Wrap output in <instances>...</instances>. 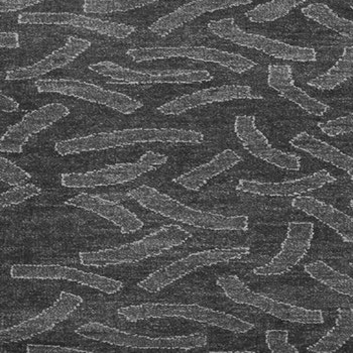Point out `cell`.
Here are the masks:
<instances>
[{
    "label": "cell",
    "mask_w": 353,
    "mask_h": 353,
    "mask_svg": "<svg viewBox=\"0 0 353 353\" xmlns=\"http://www.w3.org/2000/svg\"><path fill=\"white\" fill-rule=\"evenodd\" d=\"M318 128L328 137L350 134L353 132V112L326 123H319Z\"/></svg>",
    "instance_id": "37"
},
{
    "label": "cell",
    "mask_w": 353,
    "mask_h": 353,
    "mask_svg": "<svg viewBox=\"0 0 353 353\" xmlns=\"http://www.w3.org/2000/svg\"><path fill=\"white\" fill-rule=\"evenodd\" d=\"M353 77V47H345L339 60L326 73L308 81L309 86L319 90H333Z\"/></svg>",
    "instance_id": "29"
},
{
    "label": "cell",
    "mask_w": 353,
    "mask_h": 353,
    "mask_svg": "<svg viewBox=\"0 0 353 353\" xmlns=\"http://www.w3.org/2000/svg\"><path fill=\"white\" fill-rule=\"evenodd\" d=\"M208 28L212 34L223 40L241 47L258 50L276 59L302 63L315 62L317 60V53L312 48L298 47L261 34L246 32L236 25L234 19L210 21Z\"/></svg>",
    "instance_id": "7"
},
{
    "label": "cell",
    "mask_w": 353,
    "mask_h": 353,
    "mask_svg": "<svg viewBox=\"0 0 353 353\" xmlns=\"http://www.w3.org/2000/svg\"><path fill=\"white\" fill-rule=\"evenodd\" d=\"M128 195L141 207L156 214L194 228L211 230H246L248 228V217L245 215L225 216L197 210L147 185L132 189Z\"/></svg>",
    "instance_id": "2"
},
{
    "label": "cell",
    "mask_w": 353,
    "mask_h": 353,
    "mask_svg": "<svg viewBox=\"0 0 353 353\" xmlns=\"http://www.w3.org/2000/svg\"><path fill=\"white\" fill-rule=\"evenodd\" d=\"M91 47V43L76 37H69L66 43L60 49L56 50L40 62L32 66L10 70L6 73V79L8 81L34 79L46 75L54 70L63 68L78 58L80 54Z\"/></svg>",
    "instance_id": "22"
},
{
    "label": "cell",
    "mask_w": 353,
    "mask_h": 353,
    "mask_svg": "<svg viewBox=\"0 0 353 353\" xmlns=\"http://www.w3.org/2000/svg\"><path fill=\"white\" fill-rule=\"evenodd\" d=\"M156 167L139 162L117 163L97 171L87 173H69L61 176V184L66 188H95L100 186L132 182Z\"/></svg>",
    "instance_id": "18"
},
{
    "label": "cell",
    "mask_w": 353,
    "mask_h": 353,
    "mask_svg": "<svg viewBox=\"0 0 353 353\" xmlns=\"http://www.w3.org/2000/svg\"><path fill=\"white\" fill-rule=\"evenodd\" d=\"M160 0H86L83 10L86 14H112L124 12L149 6Z\"/></svg>",
    "instance_id": "33"
},
{
    "label": "cell",
    "mask_w": 353,
    "mask_h": 353,
    "mask_svg": "<svg viewBox=\"0 0 353 353\" xmlns=\"http://www.w3.org/2000/svg\"><path fill=\"white\" fill-rule=\"evenodd\" d=\"M23 25H69L92 30L115 39H125L136 32V28L124 23L102 21L70 12H23L17 17Z\"/></svg>",
    "instance_id": "17"
},
{
    "label": "cell",
    "mask_w": 353,
    "mask_h": 353,
    "mask_svg": "<svg viewBox=\"0 0 353 353\" xmlns=\"http://www.w3.org/2000/svg\"><path fill=\"white\" fill-rule=\"evenodd\" d=\"M37 89L40 93H58L101 104L123 114H132L143 108L141 101L117 91L106 90L103 87L90 83L71 79L38 80Z\"/></svg>",
    "instance_id": "10"
},
{
    "label": "cell",
    "mask_w": 353,
    "mask_h": 353,
    "mask_svg": "<svg viewBox=\"0 0 353 353\" xmlns=\"http://www.w3.org/2000/svg\"><path fill=\"white\" fill-rule=\"evenodd\" d=\"M28 353H86L88 350H80L76 347H67V346L45 345V344H28Z\"/></svg>",
    "instance_id": "38"
},
{
    "label": "cell",
    "mask_w": 353,
    "mask_h": 353,
    "mask_svg": "<svg viewBox=\"0 0 353 353\" xmlns=\"http://www.w3.org/2000/svg\"><path fill=\"white\" fill-rule=\"evenodd\" d=\"M76 334L94 341L139 350H194L207 345L203 334L173 337H148L132 334L99 322H90L76 329Z\"/></svg>",
    "instance_id": "6"
},
{
    "label": "cell",
    "mask_w": 353,
    "mask_h": 353,
    "mask_svg": "<svg viewBox=\"0 0 353 353\" xmlns=\"http://www.w3.org/2000/svg\"><path fill=\"white\" fill-rule=\"evenodd\" d=\"M350 265H352V267H353V261H352V263H350Z\"/></svg>",
    "instance_id": "44"
},
{
    "label": "cell",
    "mask_w": 353,
    "mask_h": 353,
    "mask_svg": "<svg viewBox=\"0 0 353 353\" xmlns=\"http://www.w3.org/2000/svg\"><path fill=\"white\" fill-rule=\"evenodd\" d=\"M302 12L305 17L319 25L353 40V21L340 17L326 4L320 2L309 4L306 8H302Z\"/></svg>",
    "instance_id": "31"
},
{
    "label": "cell",
    "mask_w": 353,
    "mask_h": 353,
    "mask_svg": "<svg viewBox=\"0 0 353 353\" xmlns=\"http://www.w3.org/2000/svg\"><path fill=\"white\" fill-rule=\"evenodd\" d=\"M234 132L250 154L265 162L289 171H299L300 157L272 147L265 134L256 128V117L237 115L234 121Z\"/></svg>",
    "instance_id": "15"
},
{
    "label": "cell",
    "mask_w": 353,
    "mask_h": 353,
    "mask_svg": "<svg viewBox=\"0 0 353 353\" xmlns=\"http://www.w3.org/2000/svg\"><path fill=\"white\" fill-rule=\"evenodd\" d=\"M83 299L75 294L62 291L58 299L46 310L10 328L3 329L0 333L2 343L28 340L32 337L48 332L65 321L78 307L81 306Z\"/></svg>",
    "instance_id": "13"
},
{
    "label": "cell",
    "mask_w": 353,
    "mask_h": 353,
    "mask_svg": "<svg viewBox=\"0 0 353 353\" xmlns=\"http://www.w3.org/2000/svg\"><path fill=\"white\" fill-rule=\"evenodd\" d=\"M43 0H0V12H12L36 6Z\"/></svg>",
    "instance_id": "39"
},
{
    "label": "cell",
    "mask_w": 353,
    "mask_h": 353,
    "mask_svg": "<svg viewBox=\"0 0 353 353\" xmlns=\"http://www.w3.org/2000/svg\"><path fill=\"white\" fill-rule=\"evenodd\" d=\"M66 204L84 209L112 222L123 234L136 232L143 228L145 223L132 211L117 202L104 198L102 195L80 193L74 196Z\"/></svg>",
    "instance_id": "20"
},
{
    "label": "cell",
    "mask_w": 353,
    "mask_h": 353,
    "mask_svg": "<svg viewBox=\"0 0 353 353\" xmlns=\"http://www.w3.org/2000/svg\"><path fill=\"white\" fill-rule=\"evenodd\" d=\"M241 157L234 150H225L216 154L210 162L194 168L191 171L174 179V182L187 190L198 191L209 180L241 162Z\"/></svg>",
    "instance_id": "26"
},
{
    "label": "cell",
    "mask_w": 353,
    "mask_h": 353,
    "mask_svg": "<svg viewBox=\"0 0 353 353\" xmlns=\"http://www.w3.org/2000/svg\"><path fill=\"white\" fill-rule=\"evenodd\" d=\"M352 10H353V4H352Z\"/></svg>",
    "instance_id": "45"
},
{
    "label": "cell",
    "mask_w": 353,
    "mask_h": 353,
    "mask_svg": "<svg viewBox=\"0 0 353 353\" xmlns=\"http://www.w3.org/2000/svg\"><path fill=\"white\" fill-rule=\"evenodd\" d=\"M41 188L34 184H25L21 186H14L10 190L3 192L0 196V205L1 208L10 206V205H17L27 201L30 198L36 197L40 195Z\"/></svg>",
    "instance_id": "34"
},
{
    "label": "cell",
    "mask_w": 353,
    "mask_h": 353,
    "mask_svg": "<svg viewBox=\"0 0 353 353\" xmlns=\"http://www.w3.org/2000/svg\"><path fill=\"white\" fill-rule=\"evenodd\" d=\"M70 114L69 108L61 103H51L30 111L19 123L8 128L0 139L2 152L21 154L30 137L47 130L57 121Z\"/></svg>",
    "instance_id": "14"
},
{
    "label": "cell",
    "mask_w": 353,
    "mask_h": 353,
    "mask_svg": "<svg viewBox=\"0 0 353 353\" xmlns=\"http://www.w3.org/2000/svg\"><path fill=\"white\" fill-rule=\"evenodd\" d=\"M88 69L119 84H191L212 80V75L205 70H145L137 71L124 68L117 63L103 61L89 65Z\"/></svg>",
    "instance_id": "11"
},
{
    "label": "cell",
    "mask_w": 353,
    "mask_h": 353,
    "mask_svg": "<svg viewBox=\"0 0 353 353\" xmlns=\"http://www.w3.org/2000/svg\"><path fill=\"white\" fill-rule=\"evenodd\" d=\"M0 47L6 49H17L19 48V37L17 32H2L0 34Z\"/></svg>",
    "instance_id": "41"
},
{
    "label": "cell",
    "mask_w": 353,
    "mask_h": 353,
    "mask_svg": "<svg viewBox=\"0 0 353 353\" xmlns=\"http://www.w3.org/2000/svg\"><path fill=\"white\" fill-rule=\"evenodd\" d=\"M307 0H271L267 3L259 4L254 10L246 12L248 21L254 23H270L289 14L293 8Z\"/></svg>",
    "instance_id": "32"
},
{
    "label": "cell",
    "mask_w": 353,
    "mask_h": 353,
    "mask_svg": "<svg viewBox=\"0 0 353 353\" xmlns=\"http://www.w3.org/2000/svg\"><path fill=\"white\" fill-rule=\"evenodd\" d=\"M203 141V134L195 130L176 128H128L58 141L54 143V150L61 156H68L93 150L98 152L114 149L136 143H201Z\"/></svg>",
    "instance_id": "1"
},
{
    "label": "cell",
    "mask_w": 353,
    "mask_h": 353,
    "mask_svg": "<svg viewBox=\"0 0 353 353\" xmlns=\"http://www.w3.org/2000/svg\"><path fill=\"white\" fill-rule=\"evenodd\" d=\"M353 337V307L340 308L336 323L317 343L308 347V352L332 353L337 352Z\"/></svg>",
    "instance_id": "28"
},
{
    "label": "cell",
    "mask_w": 353,
    "mask_h": 353,
    "mask_svg": "<svg viewBox=\"0 0 353 353\" xmlns=\"http://www.w3.org/2000/svg\"><path fill=\"white\" fill-rule=\"evenodd\" d=\"M252 0H194L179 8L175 12L161 17L150 27V30L159 36L165 37L173 30L190 23L206 12L226 10L235 6H248Z\"/></svg>",
    "instance_id": "23"
},
{
    "label": "cell",
    "mask_w": 353,
    "mask_h": 353,
    "mask_svg": "<svg viewBox=\"0 0 353 353\" xmlns=\"http://www.w3.org/2000/svg\"><path fill=\"white\" fill-rule=\"evenodd\" d=\"M292 147L308 152L314 158L331 163L343 170L353 180V158L341 150L329 145L321 139H316L306 132H300L290 141Z\"/></svg>",
    "instance_id": "27"
},
{
    "label": "cell",
    "mask_w": 353,
    "mask_h": 353,
    "mask_svg": "<svg viewBox=\"0 0 353 353\" xmlns=\"http://www.w3.org/2000/svg\"><path fill=\"white\" fill-rule=\"evenodd\" d=\"M10 276L17 280H66L87 285L108 295L119 293L123 283L114 279L59 265H14Z\"/></svg>",
    "instance_id": "12"
},
{
    "label": "cell",
    "mask_w": 353,
    "mask_h": 353,
    "mask_svg": "<svg viewBox=\"0 0 353 353\" xmlns=\"http://www.w3.org/2000/svg\"><path fill=\"white\" fill-rule=\"evenodd\" d=\"M168 156L162 154H157L154 152H147L139 158V162L145 163L152 167H158V165H163L168 163Z\"/></svg>",
    "instance_id": "40"
},
{
    "label": "cell",
    "mask_w": 353,
    "mask_h": 353,
    "mask_svg": "<svg viewBox=\"0 0 353 353\" xmlns=\"http://www.w3.org/2000/svg\"><path fill=\"white\" fill-rule=\"evenodd\" d=\"M292 206L323 222L336 231L345 243H353V219L350 215L310 196H298L292 201Z\"/></svg>",
    "instance_id": "25"
},
{
    "label": "cell",
    "mask_w": 353,
    "mask_h": 353,
    "mask_svg": "<svg viewBox=\"0 0 353 353\" xmlns=\"http://www.w3.org/2000/svg\"><path fill=\"white\" fill-rule=\"evenodd\" d=\"M250 252L248 248H222L194 252L163 267L158 271L152 272L147 278L137 283V285L148 293H158L168 285L173 284L176 281L200 268L228 263L243 258Z\"/></svg>",
    "instance_id": "8"
},
{
    "label": "cell",
    "mask_w": 353,
    "mask_h": 353,
    "mask_svg": "<svg viewBox=\"0 0 353 353\" xmlns=\"http://www.w3.org/2000/svg\"><path fill=\"white\" fill-rule=\"evenodd\" d=\"M237 99H263V96L246 85H222L181 96L160 106L158 110L165 115H180L198 106Z\"/></svg>",
    "instance_id": "19"
},
{
    "label": "cell",
    "mask_w": 353,
    "mask_h": 353,
    "mask_svg": "<svg viewBox=\"0 0 353 353\" xmlns=\"http://www.w3.org/2000/svg\"><path fill=\"white\" fill-rule=\"evenodd\" d=\"M336 178L326 170L296 180L280 183H263L258 181L239 180L236 190L259 196H294L318 190L327 184L334 183Z\"/></svg>",
    "instance_id": "21"
},
{
    "label": "cell",
    "mask_w": 353,
    "mask_h": 353,
    "mask_svg": "<svg viewBox=\"0 0 353 353\" xmlns=\"http://www.w3.org/2000/svg\"><path fill=\"white\" fill-rule=\"evenodd\" d=\"M305 272L314 280L322 283L342 295L353 298V279L335 271L322 261H314L305 267Z\"/></svg>",
    "instance_id": "30"
},
{
    "label": "cell",
    "mask_w": 353,
    "mask_h": 353,
    "mask_svg": "<svg viewBox=\"0 0 353 353\" xmlns=\"http://www.w3.org/2000/svg\"><path fill=\"white\" fill-rule=\"evenodd\" d=\"M216 284L223 290L226 297L230 298L233 302L237 304L250 305L284 321L300 324L324 323L322 311L309 310L303 307L278 302L267 296L256 293L250 290L236 274L219 276Z\"/></svg>",
    "instance_id": "5"
},
{
    "label": "cell",
    "mask_w": 353,
    "mask_h": 353,
    "mask_svg": "<svg viewBox=\"0 0 353 353\" xmlns=\"http://www.w3.org/2000/svg\"><path fill=\"white\" fill-rule=\"evenodd\" d=\"M126 54L137 63L170 58H188L192 60L215 63L237 74L245 73L256 67L254 61L241 54L207 47L141 48L128 50Z\"/></svg>",
    "instance_id": "9"
},
{
    "label": "cell",
    "mask_w": 353,
    "mask_h": 353,
    "mask_svg": "<svg viewBox=\"0 0 353 353\" xmlns=\"http://www.w3.org/2000/svg\"><path fill=\"white\" fill-rule=\"evenodd\" d=\"M0 179L10 186H21L32 179L30 173L6 158L0 159Z\"/></svg>",
    "instance_id": "35"
},
{
    "label": "cell",
    "mask_w": 353,
    "mask_h": 353,
    "mask_svg": "<svg viewBox=\"0 0 353 353\" xmlns=\"http://www.w3.org/2000/svg\"><path fill=\"white\" fill-rule=\"evenodd\" d=\"M289 331L268 330L265 343L272 353H299V350L289 343Z\"/></svg>",
    "instance_id": "36"
},
{
    "label": "cell",
    "mask_w": 353,
    "mask_h": 353,
    "mask_svg": "<svg viewBox=\"0 0 353 353\" xmlns=\"http://www.w3.org/2000/svg\"><path fill=\"white\" fill-rule=\"evenodd\" d=\"M313 236L312 222H290L281 252L268 265L256 268L254 274L278 276L291 271L308 254Z\"/></svg>",
    "instance_id": "16"
},
{
    "label": "cell",
    "mask_w": 353,
    "mask_h": 353,
    "mask_svg": "<svg viewBox=\"0 0 353 353\" xmlns=\"http://www.w3.org/2000/svg\"><path fill=\"white\" fill-rule=\"evenodd\" d=\"M128 322H137L150 318L179 317L208 325L219 327L235 333H246L254 329V324L239 319L231 314L219 312L199 305L162 304V303H143L121 307L117 310Z\"/></svg>",
    "instance_id": "4"
},
{
    "label": "cell",
    "mask_w": 353,
    "mask_h": 353,
    "mask_svg": "<svg viewBox=\"0 0 353 353\" xmlns=\"http://www.w3.org/2000/svg\"><path fill=\"white\" fill-rule=\"evenodd\" d=\"M190 237V233L181 226L165 225L134 243L96 252H80L79 261L85 267L96 268L137 263L160 256L165 250L183 245Z\"/></svg>",
    "instance_id": "3"
},
{
    "label": "cell",
    "mask_w": 353,
    "mask_h": 353,
    "mask_svg": "<svg viewBox=\"0 0 353 353\" xmlns=\"http://www.w3.org/2000/svg\"><path fill=\"white\" fill-rule=\"evenodd\" d=\"M268 85L281 96L299 105L303 110L315 117H322L330 109L327 104L307 94L294 82L293 71L289 65H270Z\"/></svg>",
    "instance_id": "24"
},
{
    "label": "cell",
    "mask_w": 353,
    "mask_h": 353,
    "mask_svg": "<svg viewBox=\"0 0 353 353\" xmlns=\"http://www.w3.org/2000/svg\"><path fill=\"white\" fill-rule=\"evenodd\" d=\"M0 103H1L0 108H1L2 112H14V111L19 110V102L4 94L0 95Z\"/></svg>",
    "instance_id": "42"
},
{
    "label": "cell",
    "mask_w": 353,
    "mask_h": 353,
    "mask_svg": "<svg viewBox=\"0 0 353 353\" xmlns=\"http://www.w3.org/2000/svg\"><path fill=\"white\" fill-rule=\"evenodd\" d=\"M350 208H352L353 210V199L352 200V201H350Z\"/></svg>",
    "instance_id": "43"
}]
</instances>
